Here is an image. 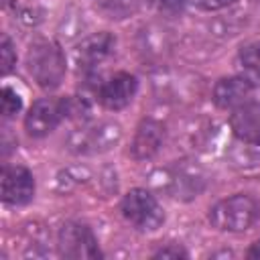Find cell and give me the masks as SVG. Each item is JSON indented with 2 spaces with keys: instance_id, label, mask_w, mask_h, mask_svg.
<instances>
[{
  "instance_id": "d6986e66",
  "label": "cell",
  "mask_w": 260,
  "mask_h": 260,
  "mask_svg": "<svg viewBox=\"0 0 260 260\" xmlns=\"http://www.w3.org/2000/svg\"><path fill=\"white\" fill-rule=\"evenodd\" d=\"M246 256H248V258H254V260H260V240H256V242L250 246V250L246 252Z\"/></svg>"
},
{
  "instance_id": "8992f818",
  "label": "cell",
  "mask_w": 260,
  "mask_h": 260,
  "mask_svg": "<svg viewBox=\"0 0 260 260\" xmlns=\"http://www.w3.org/2000/svg\"><path fill=\"white\" fill-rule=\"evenodd\" d=\"M35 195V179L28 169L14 165L2 171V201L8 205H26Z\"/></svg>"
},
{
  "instance_id": "ba28073f",
  "label": "cell",
  "mask_w": 260,
  "mask_h": 260,
  "mask_svg": "<svg viewBox=\"0 0 260 260\" xmlns=\"http://www.w3.org/2000/svg\"><path fill=\"white\" fill-rule=\"evenodd\" d=\"M230 126L234 134L248 144H260V104L244 102L242 106L232 110Z\"/></svg>"
},
{
  "instance_id": "9a60e30c",
  "label": "cell",
  "mask_w": 260,
  "mask_h": 260,
  "mask_svg": "<svg viewBox=\"0 0 260 260\" xmlns=\"http://www.w3.org/2000/svg\"><path fill=\"white\" fill-rule=\"evenodd\" d=\"M0 59H2V73H10V69L16 63V53L12 49V43L8 37H2V45H0Z\"/></svg>"
},
{
  "instance_id": "ffe728a7",
  "label": "cell",
  "mask_w": 260,
  "mask_h": 260,
  "mask_svg": "<svg viewBox=\"0 0 260 260\" xmlns=\"http://www.w3.org/2000/svg\"><path fill=\"white\" fill-rule=\"evenodd\" d=\"M258 75H260V73H258Z\"/></svg>"
},
{
  "instance_id": "3957f363",
  "label": "cell",
  "mask_w": 260,
  "mask_h": 260,
  "mask_svg": "<svg viewBox=\"0 0 260 260\" xmlns=\"http://www.w3.org/2000/svg\"><path fill=\"white\" fill-rule=\"evenodd\" d=\"M122 215L140 232H154L162 225L165 213L156 197L146 189H132L122 199Z\"/></svg>"
},
{
  "instance_id": "5bb4252c",
  "label": "cell",
  "mask_w": 260,
  "mask_h": 260,
  "mask_svg": "<svg viewBox=\"0 0 260 260\" xmlns=\"http://www.w3.org/2000/svg\"><path fill=\"white\" fill-rule=\"evenodd\" d=\"M240 61H242V65L246 69H252V71L260 73V41H254V43L242 47Z\"/></svg>"
},
{
  "instance_id": "4fadbf2b",
  "label": "cell",
  "mask_w": 260,
  "mask_h": 260,
  "mask_svg": "<svg viewBox=\"0 0 260 260\" xmlns=\"http://www.w3.org/2000/svg\"><path fill=\"white\" fill-rule=\"evenodd\" d=\"M20 108H22L20 95L12 87L4 85L2 87V116L4 118H12L16 112H20Z\"/></svg>"
},
{
  "instance_id": "5b68a950",
  "label": "cell",
  "mask_w": 260,
  "mask_h": 260,
  "mask_svg": "<svg viewBox=\"0 0 260 260\" xmlns=\"http://www.w3.org/2000/svg\"><path fill=\"white\" fill-rule=\"evenodd\" d=\"M59 252L65 258H100L93 232L77 221H69L59 230Z\"/></svg>"
},
{
  "instance_id": "6da1fadb",
  "label": "cell",
  "mask_w": 260,
  "mask_h": 260,
  "mask_svg": "<svg viewBox=\"0 0 260 260\" xmlns=\"http://www.w3.org/2000/svg\"><path fill=\"white\" fill-rule=\"evenodd\" d=\"M260 217V205L248 193H238L221 199L209 209V221L221 232H244Z\"/></svg>"
},
{
  "instance_id": "30bf717a",
  "label": "cell",
  "mask_w": 260,
  "mask_h": 260,
  "mask_svg": "<svg viewBox=\"0 0 260 260\" xmlns=\"http://www.w3.org/2000/svg\"><path fill=\"white\" fill-rule=\"evenodd\" d=\"M114 45H116V39L110 32H95L77 45L75 63L79 65V69H93L95 65H100L110 57V53L114 51Z\"/></svg>"
},
{
  "instance_id": "9c48e42d",
  "label": "cell",
  "mask_w": 260,
  "mask_h": 260,
  "mask_svg": "<svg viewBox=\"0 0 260 260\" xmlns=\"http://www.w3.org/2000/svg\"><path fill=\"white\" fill-rule=\"evenodd\" d=\"M252 91H254V83L248 77H242V75L223 77L213 87V102L217 108L234 110L244 102H248Z\"/></svg>"
},
{
  "instance_id": "7c38bea8",
  "label": "cell",
  "mask_w": 260,
  "mask_h": 260,
  "mask_svg": "<svg viewBox=\"0 0 260 260\" xmlns=\"http://www.w3.org/2000/svg\"><path fill=\"white\" fill-rule=\"evenodd\" d=\"M120 138V128L116 124H102L95 128H89L87 132H81L79 146L85 152H98V150H108L114 146Z\"/></svg>"
},
{
  "instance_id": "7a4b0ae2",
  "label": "cell",
  "mask_w": 260,
  "mask_h": 260,
  "mask_svg": "<svg viewBox=\"0 0 260 260\" xmlns=\"http://www.w3.org/2000/svg\"><path fill=\"white\" fill-rule=\"evenodd\" d=\"M26 67L41 87L55 89L57 85H61L65 77V55L57 43L37 41L28 49Z\"/></svg>"
},
{
  "instance_id": "2e32d148",
  "label": "cell",
  "mask_w": 260,
  "mask_h": 260,
  "mask_svg": "<svg viewBox=\"0 0 260 260\" xmlns=\"http://www.w3.org/2000/svg\"><path fill=\"white\" fill-rule=\"evenodd\" d=\"M154 4L160 12L171 14V16H175L183 10V0H154Z\"/></svg>"
},
{
  "instance_id": "e0dca14e",
  "label": "cell",
  "mask_w": 260,
  "mask_h": 260,
  "mask_svg": "<svg viewBox=\"0 0 260 260\" xmlns=\"http://www.w3.org/2000/svg\"><path fill=\"white\" fill-rule=\"evenodd\" d=\"M185 256H187V252L179 246H167L154 254V258H185Z\"/></svg>"
},
{
  "instance_id": "8fae6325",
  "label": "cell",
  "mask_w": 260,
  "mask_h": 260,
  "mask_svg": "<svg viewBox=\"0 0 260 260\" xmlns=\"http://www.w3.org/2000/svg\"><path fill=\"white\" fill-rule=\"evenodd\" d=\"M165 138V130L158 122L154 120H146L138 126L136 134H134V142H132V156L138 160L150 158L152 154L158 152L160 144Z\"/></svg>"
},
{
  "instance_id": "ac0fdd59",
  "label": "cell",
  "mask_w": 260,
  "mask_h": 260,
  "mask_svg": "<svg viewBox=\"0 0 260 260\" xmlns=\"http://www.w3.org/2000/svg\"><path fill=\"white\" fill-rule=\"evenodd\" d=\"M234 0H195L197 6H201L203 10H219V8H225L230 6Z\"/></svg>"
},
{
  "instance_id": "52a82bcc",
  "label": "cell",
  "mask_w": 260,
  "mask_h": 260,
  "mask_svg": "<svg viewBox=\"0 0 260 260\" xmlns=\"http://www.w3.org/2000/svg\"><path fill=\"white\" fill-rule=\"evenodd\" d=\"M136 89H138L136 77L120 71L98 87V100L106 110H122L132 102Z\"/></svg>"
},
{
  "instance_id": "277c9868",
  "label": "cell",
  "mask_w": 260,
  "mask_h": 260,
  "mask_svg": "<svg viewBox=\"0 0 260 260\" xmlns=\"http://www.w3.org/2000/svg\"><path fill=\"white\" fill-rule=\"evenodd\" d=\"M67 112H69L67 100L41 98L30 106V110L24 118V128L35 138L47 136L49 132H53L61 124V120L67 116Z\"/></svg>"
}]
</instances>
